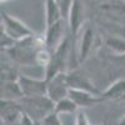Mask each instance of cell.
<instances>
[{"label":"cell","mask_w":125,"mask_h":125,"mask_svg":"<svg viewBox=\"0 0 125 125\" xmlns=\"http://www.w3.org/2000/svg\"><path fill=\"white\" fill-rule=\"evenodd\" d=\"M15 43H16V40L14 38H11L6 31H4L1 29V31H0V44H1V50L5 51L6 49L11 48Z\"/></svg>","instance_id":"cell-18"},{"label":"cell","mask_w":125,"mask_h":125,"mask_svg":"<svg viewBox=\"0 0 125 125\" xmlns=\"http://www.w3.org/2000/svg\"><path fill=\"white\" fill-rule=\"evenodd\" d=\"M118 125H125V115L119 120V123H118Z\"/></svg>","instance_id":"cell-22"},{"label":"cell","mask_w":125,"mask_h":125,"mask_svg":"<svg viewBox=\"0 0 125 125\" xmlns=\"http://www.w3.org/2000/svg\"><path fill=\"white\" fill-rule=\"evenodd\" d=\"M73 36H76L85 23V6L81 0H74L66 19Z\"/></svg>","instance_id":"cell-7"},{"label":"cell","mask_w":125,"mask_h":125,"mask_svg":"<svg viewBox=\"0 0 125 125\" xmlns=\"http://www.w3.org/2000/svg\"><path fill=\"white\" fill-rule=\"evenodd\" d=\"M65 21L66 20H60L56 24L46 26L45 34H44V41H45V45L50 50H54L66 36L65 35Z\"/></svg>","instance_id":"cell-8"},{"label":"cell","mask_w":125,"mask_h":125,"mask_svg":"<svg viewBox=\"0 0 125 125\" xmlns=\"http://www.w3.org/2000/svg\"><path fill=\"white\" fill-rule=\"evenodd\" d=\"M40 123H41V125H62V123L59 118V114L55 113V111H53V113H50L49 115H46Z\"/></svg>","instance_id":"cell-19"},{"label":"cell","mask_w":125,"mask_h":125,"mask_svg":"<svg viewBox=\"0 0 125 125\" xmlns=\"http://www.w3.org/2000/svg\"><path fill=\"white\" fill-rule=\"evenodd\" d=\"M21 105L25 114L35 121H41L46 115L55 110V103L51 100L48 95L40 96H23L18 100Z\"/></svg>","instance_id":"cell-2"},{"label":"cell","mask_w":125,"mask_h":125,"mask_svg":"<svg viewBox=\"0 0 125 125\" xmlns=\"http://www.w3.org/2000/svg\"><path fill=\"white\" fill-rule=\"evenodd\" d=\"M75 124H76V125H90L89 119H88L86 114H85L84 111H80V113H78Z\"/></svg>","instance_id":"cell-21"},{"label":"cell","mask_w":125,"mask_h":125,"mask_svg":"<svg viewBox=\"0 0 125 125\" xmlns=\"http://www.w3.org/2000/svg\"><path fill=\"white\" fill-rule=\"evenodd\" d=\"M79 109L78 104L73 100L70 96H66L64 99H61L59 101L55 103V113H58L59 115H62V114H73L75 113Z\"/></svg>","instance_id":"cell-16"},{"label":"cell","mask_w":125,"mask_h":125,"mask_svg":"<svg viewBox=\"0 0 125 125\" xmlns=\"http://www.w3.org/2000/svg\"><path fill=\"white\" fill-rule=\"evenodd\" d=\"M105 44L106 48L116 56L125 55V39L119 36H108Z\"/></svg>","instance_id":"cell-17"},{"label":"cell","mask_w":125,"mask_h":125,"mask_svg":"<svg viewBox=\"0 0 125 125\" xmlns=\"http://www.w3.org/2000/svg\"><path fill=\"white\" fill-rule=\"evenodd\" d=\"M1 29L4 31H6V33L11 38H14L16 41L35 34L34 31L28 25H25L23 21H20L19 19H16L11 15H9L8 13L3 11V10H1Z\"/></svg>","instance_id":"cell-4"},{"label":"cell","mask_w":125,"mask_h":125,"mask_svg":"<svg viewBox=\"0 0 125 125\" xmlns=\"http://www.w3.org/2000/svg\"><path fill=\"white\" fill-rule=\"evenodd\" d=\"M18 81L20 84V88L23 90L24 96H40V95H48V84L46 80H39L33 79L26 75L19 74Z\"/></svg>","instance_id":"cell-6"},{"label":"cell","mask_w":125,"mask_h":125,"mask_svg":"<svg viewBox=\"0 0 125 125\" xmlns=\"http://www.w3.org/2000/svg\"><path fill=\"white\" fill-rule=\"evenodd\" d=\"M66 79H68V84H69L70 89L86 90V91H91L94 94H99V95H101V93L98 90V88L80 71H76V70L68 71Z\"/></svg>","instance_id":"cell-11"},{"label":"cell","mask_w":125,"mask_h":125,"mask_svg":"<svg viewBox=\"0 0 125 125\" xmlns=\"http://www.w3.org/2000/svg\"><path fill=\"white\" fill-rule=\"evenodd\" d=\"M44 36H38L36 34L28 36L25 39L18 40L16 43L5 50L14 62L20 65H35V55L39 48L44 46Z\"/></svg>","instance_id":"cell-1"},{"label":"cell","mask_w":125,"mask_h":125,"mask_svg":"<svg viewBox=\"0 0 125 125\" xmlns=\"http://www.w3.org/2000/svg\"><path fill=\"white\" fill-rule=\"evenodd\" d=\"M60 20H65L61 14V10L55 0H45V25L50 26L59 23Z\"/></svg>","instance_id":"cell-15"},{"label":"cell","mask_w":125,"mask_h":125,"mask_svg":"<svg viewBox=\"0 0 125 125\" xmlns=\"http://www.w3.org/2000/svg\"><path fill=\"white\" fill-rule=\"evenodd\" d=\"M0 1H1V4H3V3H6V1H9V0H0Z\"/></svg>","instance_id":"cell-23"},{"label":"cell","mask_w":125,"mask_h":125,"mask_svg":"<svg viewBox=\"0 0 125 125\" xmlns=\"http://www.w3.org/2000/svg\"><path fill=\"white\" fill-rule=\"evenodd\" d=\"M70 39L69 36H65L64 40L53 50L51 53V59L48 66L45 68V80H49L53 76H55L59 73L66 71V64L69 60V53H70Z\"/></svg>","instance_id":"cell-3"},{"label":"cell","mask_w":125,"mask_h":125,"mask_svg":"<svg viewBox=\"0 0 125 125\" xmlns=\"http://www.w3.org/2000/svg\"><path fill=\"white\" fill-rule=\"evenodd\" d=\"M55 1L59 5L64 19L66 20L68 16H69V11H70V9H71V5H73V3H74V0H55Z\"/></svg>","instance_id":"cell-20"},{"label":"cell","mask_w":125,"mask_h":125,"mask_svg":"<svg viewBox=\"0 0 125 125\" xmlns=\"http://www.w3.org/2000/svg\"><path fill=\"white\" fill-rule=\"evenodd\" d=\"M103 98L105 100H113V101H119L125 99V80L119 79L115 80L113 84L109 85V88L101 93Z\"/></svg>","instance_id":"cell-14"},{"label":"cell","mask_w":125,"mask_h":125,"mask_svg":"<svg viewBox=\"0 0 125 125\" xmlns=\"http://www.w3.org/2000/svg\"><path fill=\"white\" fill-rule=\"evenodd\" d=\"M69 96L78 104L79 108H89V106H94L96 104L105 101L103 95L94 94L86 90H78V89H70Z\"/></svg>","instance_id":"cell-9"},{"label":"cell","mask_w":125,"mask_h":125,"mask_svg":"<svg viewBox=\"0 0 125 125\" xmlns=\"http://www.w3.org/2000/svg\"><path fill=\"white\" fill-rule=\"evenodd\" d=\"M24 110L19 101L1 100V121L5 124H18Z\"/></svg>","instance_id":"cell-10"},{"label":"cell","mask_w":125,"mask_h":125,"mask_svg":"<svg viewBox=\"0 0 125 125\" xmlns=\"http://www.w3.org/2000/svg\"><path fill=\"white\" fill-rule=\"evenodd\" d=\"M94 40H95V31L91 26H86L83 30V35L80 39V44H79V61L83 62L88 55L90 54V50L94 45Z\"/></svg>","instance_id":"cell-13"},{"label":"cell","mask_w":125,"mask_h":125,"mask_svg":"<svg viewBox=\"0 0 125 125\" xmlns=\"http://www.w3.org/2000/svg\"><path fill=\"white\" fill-rule=\"evenodd\" d=\"M24 96L18 79L1 80V100L18 101Z\"/></svg>","instance_id":"cell-12"},{"label":"cell","mask_w":125,"mask_h":125,"mask_svg":"<svg viewBox=\"0 0 125 125\" xmlns=\"http://www.w3.org/2000/svg\"><path fill=\"white\" fill-rule=\"evenodd\" d=\"M68 71H62L59 73L51 79L46 80L48 84V96L53 100L54 103L64 99L69 96V84H68V79H66Z\"/></svg>","instance_id":"cell-5"}]
</instances>
